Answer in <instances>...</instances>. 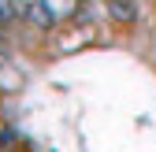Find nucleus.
I'll list each match as a JSON object with an SVG mask.
<instances>
[{"label": "nucleus", "instance_id": "obj_1", "mask_svg": "<svg viewBox=\"0 0 156 152\" xmlns=\"http://www.w3.org/2000/svg\"><path fill=\"white\" fill-rule=\"evenodd\" d=\"M112 11H115L119 22H134V0H130V4H126V0H112Z\"/></svg>", "mask_w": 156, "mask_h": 152}]
</instances>
